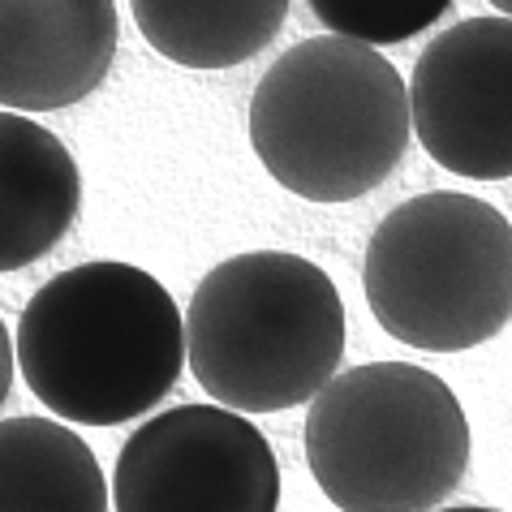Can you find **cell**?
Returning a JSON list of instances; mask_svg holds the SVG:
<instances>
[{"label": "cell", "instance_id": "cell-1", "mask_svg": "<svg viewBox=\"0 0 512 512\" xmlns=\"http://www.w3.org/2000/svg\"><path fill=\"white\" fill-rule=\"evenodd\" d=\"M186 366V315L134 263H82L52 276L18 319V371L61 422L147 418Z\"/></svg>", "mask_w": 512, "mask_h": 512}, {"label": "cell", "instance_id": "cell-2", "mask_svg": "<svg viewBox=\"0 0 512 512\" xmlns=\"http://www.w3.org/2000/svg\"><path fill=\"white\" fill-rule=\"evenodd\" d=\"M186 358L198 388L233 414L315 401L345 358L340 289L302 254H233L190 297Z\"/></svg>", "mask_w": 512, "mask_h": 512}, {"label": "cell", "instance_id": "cell-3", "mask_svg": "<svg viewBox=\"0 0 512 512\" xmlns=\"http://www.w3.org/2000/svg\"><path fill=\"white\" fill-rule=\"evenodd\" d=\"M409 87L375 48L310 35L267 69L250 99L259 164L306 203H353L405 160Z\"/></svg>", "mask_w": 512, "mask_h": 512}, {"label": "cell", "instance_id": "cell-4", "mask_svg": "<svg viewBox=\"0 0 512 512\" xmlns=\"http://www.w3.org/2000/svg\"><path fill=\"white\" fill-rule=\"evenodd\" d=\"M306 465L340 512H435L469 469V422L426 366L366 362L310 401Z\"/></svg>", "mask_w": 512, "mask_h": 512}, {"label": "cell", "instance_id": "cell-5", "mask_svg": "<svg viewBox=\"0 0 512 512\" xmlns=\"http://www.w3.org/2000/svg\"><path fill=\"white\" fill-rule=\"evenodd\" d=\"M362 289L379 327L401 345L478 349L512 319V224L474 194H418L371 233Z\"/></svg>", "mask_w": 512, "mask_h": 512}, {"label": "cell", "instance_id": "cell-6", "mask_svg": "<svg viewBox=\"0 0 512 512\" xmlns=\"http://www.w3.org/2000/svg\"><path fill=\"white\" fill-rule=\"evenodd\" d=\"M117 512H276L280 465L254 422L220 405H177L125 439Z\"/></svg>", "mask_w": 512, "mask_h": 512}, {"label": "cell", "instance_id": "cell-7", "mask_svg": "<svg viewBox=\"0 0 512 512\" xmlns=\"http://www.w3.org/2000/svg\"><path fill=\"white\" fill-rule=\"evenodd\" d=\"M409 121L426 155L469 181L512 177V18H465L422 48Z\"/></svg>", "mask_w": 512, "mask_h": 512}, {"label": "cell", "instance_id": "cell-8", "mask_svg": "<svg viewBox=\"0 0 512 512\" xmlns=\"http://www.w3.org/2000/svg\"><path fill=\"white\" fill-rule=\"evenodd\" d=\"M121 13L112 0H0V104L56 112L108 78Z\"/></svg>", "mask_w": 512, "mask_h": 512}, {"label": "cell", "instance_id": "cell-9", "mask_svg": "<svg viewBox=\"0 0 512 512\" xmlns=\"http://www.w3.org/2000/svg\"><path fill=\"white\" fill-rule=\"evenodd\" d=\"M78 207L82 173L65 142L31 117L0 112V272L44 259Z\"/></svg>", "mask_w": 512, "mask_h": 512}, {"label": "cell", "instance_id": "cell-10", "mask_svg": "<svg viewBox=\"0 0 512 512\" xmlns=\"http://www.w3.org/2000/svg\"><path fill=\"white\" fill-rule=\"evenodd\" d=\"M0 512H108L87 439L52 418L0 422Z\"/></svg>", "mask_w": 512, "mask_h": 512}, {"label": "cell", "instance_id": "cell-11", "mask_svg": "<svg viewBox=\"0 0 512 512\" xmlns=\"http://www.w3.org/2000/svg\"><path fill=\"white\" fill-rule=\"evenodd\" d=\"M289 0H134L130 13L142 39L186 69H233L259 56L280 35Z\"/></svg>", "mask_w": 512, "mask_h": 512}, {"label": "cell", "instance_id": "cell-12", "mask_svg": "<svg viewBox=\"0 0 512 512\" xmlns=\"http://www.w3.org/2000/svg\"><path fill=\"white\" fill-rule=\"evenodd\" d=\"M448 9V0H310V13L327 26V35L362 48L418 39Z\"/></svg>", "mask_w": 512, "mask_h": 512}, {"label": "cell", "instance_id": "cell-13", "mask_svg": "<svg viewBox=\"0 0 512 512\" xmlns=\"http://www.w3.org/2000/svg\"><path fill=\"white\" fill-rule=\"evenodd\" d=\"M9 388H13V340L5 319H0V405L9 401Z\"/></svg>", "mask_w": 512, "mask_h": 512}, {"label": "cell", "instance_id": "cell-14", "mask_svg": "<svg viewBox=\"0 0 512 512\" xmlns=\"http://www.w3.org/2000/svg\"><path fill=\"white\" fill-rule=\"evenodd\" d=\"M435 512H500V508H435Z\"/></svg>", "mask_w": 512, "mask_h": 512}, {"label": "cell", "instance_id": "cell-15", "mask_svg": "<svg viewBox=\"0 0 512 512\" xmlns=\"http://www.w3.org/2000/svg\"><path fill=\"white\" fill-rule=\"evenodd\" d=\"M495 9H500V18H512V0H500Z\"/></svg>", "mask_w": 512, "mask_h": 512}]
</instances>
